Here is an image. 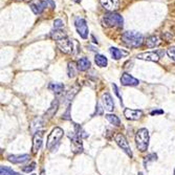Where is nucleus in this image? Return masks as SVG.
Returning <instances> with one entry per match:
<instances>
[{
    "label": "nucleus",
    "mask_w": 175,
    "mask_h": 175,
    "mask_svg": "<svg viewBox=\"0 0 175 175\" xmlns=\"http://www.w3.org/2000/svg\"><path fill=\"white\" fill-rule=\"evenodd\" d=\"M122 41L129 47H139L143 44L144 41V36L139 31H125L122 35Z\"/></svg>",
    "instance_id": "1"
},
{
    "label": "nucleus",
    "mask_w": 175,
    "mask_h": 175,
    "mask_svg": "<svg viewBox=\"0 0 175 175\" xmlns=\"http://www.w3.org/2000/svg\"><path fill=\"white\" fill-rule=\"evenodd\" d=\"M123 17L120 14L116 13H109L103 16L102 18V24L105 27H122L123 26Z\"/></svg>",
    "instance_id": "2"
},
{
    "label": "nucleus",
    "mask_w": 175,
    "mask_h": 175,
    "mask_svg": "<svg viewBox=\"0 0 175 175\" xmlns=\"http://www.w3.org/2000/svg\"><path fill=\"white\" fill-rule=\"evenodd\" d=\"M149 131L146 128L140 129L135 134V143L136 147L139 148L140 151L144 152L148 149L149 146Z\"/></svg>",
    "instance_id": "3"
},
{
    "label": "nucleus",
    "mask_w": 175,
    "mask_h": 175,
    "mask_svg": "<svg viewBox=\"0 0 175 175\" xmlns=\"http://www.w3.org/2000/svg\"><path fill=\"white\" fill-rule=\"evenodd\" d=\"M64 135V131L62 128L56 127L53 129V131L50 133V135L47 137V143H46V148L51 150L54 148V146L58 145L59 142L61 140V139Z\"/></svg>",
    "instance_id": "4"
},
{
    "label": "nucleus",
    "mask_w": 175,
    "mask_h": 175,
    "mask_svg": "<svg viewBox=\"0 0 175 175\" xmlns=\"http://www.w3.org/2000/svg\"><path fill=\"white\" fill-rule=\"evenodd\" d=\"M114 140H116L117 146H119L120 148H122V150L124 151L129 157H132L133 155L132 151H131V148H130V146H129V143L127 139L125 137V135H123L122 133H116V136H114Z\"/></svg>",
    "instance_id": "5"
},
{
    "label": "nucleus",
    "mask_w": 175,
    "mask_h": 175,
    "mask_svg": "<svg viewBox=\"0 0 175 175\" xmlns=\"http://www.w3.org/2000/svg\"><path fill=\"white\" fill-rule=\"evenodd\" d=\"M74 26L77 28V31L80 35L82 39H86L88 37V26L86 21L83 18H80V17H77L74 19Z\"/></svg>",
    "instance_id": "6"
},
{
    "label": "nucleus",
    "mask_w": 175,
    "mask_h": 175,
    "mask_svg": "<svg viewBox=\"0 0 175 175\" xmlns=\"http://www.w3.org/2000/svg\"><path fill=\"white\" fill-rule=\"evenodd\" d=\"M57 46L59 47V50L64 54H69L73 51V41L68 38L62 39L60 41H57Z\"/></svg>",
    "instance_id": "7"
},
{
    "label": "nucleus",
    "mask_w": 175,
    "mask_h": 175,
    "mask_svg": "<svg viewBox=\"0 0 175 175\" xmlns=\"http://www.w3.org/2000/svg\"><path fill=\"white\" fill-rule=\"evenodd\" d=\"M30 7L36 15H40L44 11V8L47 7V2L45 0H31Z\"/></svg>",
    "instance_id": "8"
},
{
    "label": "nucleus",
    "mask_w": 175,
    "mask_h": 175,
    "mask_svg": "<svg viewBox=\"0 0 175 175\" xmlns=\"http://www.w3.org/2000/svg\"><path fill=\"white\" fill-rule=\"evenodd\" d=\"M100 3L108 12L113 13L120 7L119 0H100Z\"/></svg>",
    "instance_id": "9"
},
{
    "label": "nucleus",
    "mask_w": 175,
    "mask_h": 175,
    "mask_svg": "<svg viewBox=\"0 0 175 175\" xmlns=\"http://www.w3.org/2000/svg\"><path fill=\"white\" fill-rule=\"evenodd\" d=\"M121 83L124 86H136L140 84V81L135 78H133L131 74L124 73L121 77Z\"/></svg>",
    "instance_id": "10"
},
{
    "label": "nucleus",
    "mask_w": 175,
    "mask_h": 175,
    "mask_svg": "<svg viewBox=\"0 0 175 175\" xmlns=\"http://www.w3.org/2000/svg\"><path fill=\"white\" fill-rule=\"evenodd\" d=\"M124 116H126L127 120L130 121H136L142 117L143 116V111L142 110H133V109H129L126 108L124 110Z\"/></svg>",
    "instance_id": "11"
},
{
    "label": "nucleus",
    "mask_w": 175,
    "mask_h": 175,
    "mask_svg": "<svg viewBox=\"0 0 175 175\" xmlns=\"http://www.w3.org/2000/svg\"><path fill=\"white\" fill-rule=\"evenodd\" d=\"M43 131H38L36 132V134L34 135L33 139V152L34 153H37L40 148L42 146V142H43Z\"/></svg>",
    "instance_id": "12"
},
{
    "label": "nucleus",
    "mask_w": 175,
    "mask_h": 175,
    "mask_svg": "<svg viewBox=\"0 0 175 175\" xmlns=\"http://www.w3.org/2000/svg\"><path fill=\"white\" fill-rule=\"evenodd\" d=\"M137 59L145 60V61H151V62H157L159 60V56L154 51H149V53H143L139 54L136 56Z\"/></svg>",
    "instance_id": "13"
},
{
    "label": "nucleus",
    "mask_w": 175,
    "mask_h": 175,
    "mask_svg": "<svg viewBox=\"0 0 175 175\" xmlns=\"http://www.w3.org/2000/svg\"><path fill=\"white\" fill-rule=\"evenodd\" d=\"M102 102H103V105H104V107H105L106 110L112 111L113 109H114L113 100H112V97H111V96L108 92H105L102 96Z\"/></svg>",
    "instance_id": "14"
},
{
    "label": "nucleus",
    "mask_w": 175,
    "mask_h": 175,
    "mask_svg": "<svg viewBox=\"0 0 175 175\" xmlns=\"http://www.w3.org/2000/svg\"><path fill=\"white\" fill-rule=\"evenodd\" d=\"M69 137L71 139V143H73V152H82V142L81 137H79L77 134H69Z\"/></svg>",
    "instance_id": "15"
},
{
    "label": "nucleus",
    "mask_w": 175,
    "mask_h": 175,
    "mask_svg": "<svg viewBox=\"0 0 175 175\" xmlns=\"http://www.w3.org/2000/svg\"><path fill=\"white\" fill-rule=\"evenodd\" d=\"M30 159V155L28 154H19V155H8L7 160L13 163H23L26 160Z\"/></svg>",
    "instance_id": "16"
},
{
    "label": "nucleus",
    "mask_w": 175,
    "mask_h": 175,
    "mask_svg": "<svg viewBox=\"0 0 175 175\" xmlns=\"http://www.w3.org/2000/svg\"><path fill=\"white\" fill-rule=\"evenodd\" d=\"M50 36L51 39L54 40V41H60V40H62V39L67 38L66 33H65L64 31H62V30H54V31H51Z\"/></svg>",
    "instance_id": "17"
},
{
    "label": "nucleus",
    "mask_w": 175,
    "mask_h": 175,
    "mask_svg": "<svg viewBox=\"0 0 175 175\" xmlns=\"http://www.w3.org/2000/svg\"><path fill=\"white\" fill-rule=\"evenodd\" d=\"M90 67V61L87 58H81L77 61V68L80 71H85Z\"/></svg>",
    "instance_id": "18"
},
{
    "label": "nucleus",
    "mask_w": 175,
    "mask_h": 175,
    "mask_svg": "<svg viewBox=\"0 0 175 175\" xmlns=\"http://www.w3.org/2000/svg\"><path fill=\"white\" fill-rule=\"evenodd\" d=\"M159 43H160V39L157 36H150L146 40V45L150 48L157 46V45H159Z\"/></svg>",
    "instance_id": "19"
},
{
    "label": "nucleus",
    "mask_w": 175,
    "mask_h": 175,
    "mask_svg": "<svg viewBox=\"0 0 175 175\" xmlns=\"http://www.w3.org/2000/svg\"><path fill=\"white\" fill-rule=\"evenodd\" d=\"M48 89L50 91H53L54 94H60L64 90V85L60 84V83H50V84L48 85Z\"/></svg>",
    "instance_id": "20"
},
{
    "label": "nucleus",
    "mask_w": 175,
    "mask_h": 175,
    "mask_svg": "<svg viewBox=\"0 0 175 175\" xmlns=\"http://www.w3.org/2000/svg\"><path fill=\"white\" fill-rule=\"evenodd\" d=\"M94 61H96V64L100 67H106L108 64V60L105 56L100 54H97L96 57H94Z\"/></svg>",
    "instance_id": "21"
},
{
    "label": "nucleus",
    "mask_w": 175,
    "mask_h": 175,
    "mask_svg": "<svg viewBox=\"0 0 175 175\" xmlns=\"http://www.w3.org/2000/svg\"><path fill=\"white\" fill-rule=\"evenodd\" d=\"M109 51H110L111 57H112L114 60L121 59L124 54H126V53H124V51H122L121 50H119V48H116V47H110L109 48Z\"/></svg>",
    "instance_id": "22"
},
{
    "label": "nucleus",
    "mask_w": 175,
    "mask_h": 175,
    "mask_svg": "<svg viewBox=\"0 0 175 175\" xmlns=\"http://www.w3.org/2000/svg\"><path fill=\"white\" fill-rule=\"evenodd\" d=\"M105 117L107 119V121L110 123V124H112L114 126H119L120 124H121V121H120V119L116 116V114L108 113V114H106Z\"/></svg>",
    "instance_id": "23"
},
{
    "label": "nucleus",
    "mask_w": 175,
    "mask_h": 175,
    "mask_svg": "<svg viewBox=\"0 0 175 175\" xmlns=\"http://www.w3.org/2000/svg\"><path fill=\"white\" fill-rule=\"evenodd\" d=\"M0 175H20V174L13 171L12 169L7 167V166H1L0 167Z\"/></svg>",
    "instance_id": "24"
},
{
    "label": "nucleus",
    "mask_w": 175,
    "mask_h": 175,
    "mask_svg": "<svg viewBox=\"0 0 175 175\" xmlns=\"http://www.w3.org/2000/svg\"><path fill=\"white\" fill-rule=\"evenodd\" d=\"M74 129H76V134H77V135H78L79 137H81V139H85V137L88 136V134L86 133L84 130H83L81 126L74 124Z\"/></svg>",
    "instance_id": "25"
},
{
    "label": "nucleus",
    "mask_w": 175,
    "mask_h": 175,
    "mask_svg": "<svg viewBox=\"0 0 175 175\" xmlns=\"http://www.w3.org/2000/svg\"><path fill=\"white\" fill-rule=\"evenodd\" d=\"M58 106H59L58 100H54V101L51 103L50 108L48 109V111H47V114H48V116H54V114L57 112V110H58Z\"/></svg>",
    "instance_id": "26"
},
{
    "label": "nucleus",
    "mask_w": 175,
    "mask_h": 175,
    "mask_svg": "<svg viewBox=\"0 0 175 175\" xmlns=\"http://www.w3.org/2000/svg\"><path fill=\"white\" fill-rule=\"evenodd\" d=\"M156 159H157V155H156L155 153L148 154V155L144 158V166H145V167H147V165H148L149 163L154 162V160H156Z\"/></svg>",
    "instance_id": "27"
},
{
    "label": "nucleus",
    "mask_w": 175,
    "mask_h": 175,
    "mask_svg": "<svg viewBox=\"0 0 175 175\" xmlns=\"http://www.w3.org/2000/svg\"><path fill=\"white\" fill-rule=\"evenodd\" d=\"M67 73L69 78H73L76 76V69H74V65L73 62H69L67 64Z\"/></svg>",
    "instance_id": "28"
},
{
    "label": "nucleus",
    "mask_w": 175,
    "mask_h": 175,
    "mask_svg": "<svg viewBox=\"0 0 175 175\" xmlns=\"http://www.w3.org/2000/svg\"><path fill=\"white\" fill-rule=\"evenodd\" d=\"M64 25V22L62 21L61 19H56L54 21V30H61Z\"/></svg>",
    "instance_id": "29"
},
{
    "label": "nucleus",
    "mask_w": 175,
    "mask_h": 175,
    "mask_svg": "<svg viewBox=\"0 0 175 175\" xmlns=\"http://www.w3.org/2000/svg\"><path fill=\"white\" fill-rule=\"evenodd\" d=\"M36 169V163H31L30 166H26V167L22 168V171L25 172V173H30V172L34 171Z\"/></svg>",
    "instance_id": "30"
},
{
    "label": "nucleus",
    "mask_w": 175,
    "mask_h": 175,
    "mask_svg": "<svg viewBox=\"0 0 175 175\" xmlns=\"http://www.w3.org/2000/svg\"><path fill=\"white\" fill-rule=\"evenodd\" d=\"M167 54L169 56V58H171L173 61H175V46H172L170 48H168Z\"/></svg>",
    "instance_id": "31"
},
{
    "label": "nucleus",
    "mask_w": 175,
    "mask_h": 175,
    "mask_svg": "<svg viewBox=\"0 0 175 175\" xmlns=\"http://www.w3.org/2000/svg\"><path fill=\"white\" fill-rule=\"evenodd\" d=\"M69 109H70V105L67 107L66 112H65V114L63 116V119H64V120H70V117H69Z\"/></svg>",
    "instance_id": "32"
},
{
    "label": "nucleus",
    "mask_w": 175,
    "mask_h": 175,
    "mask_svg": "<svg viewBox=\"0 0 175 175\" xmlns=\"http://www.w3.org/2000/svg\"><path fill=\"white\" fill-rule=\"evenodd\" d=\"M112 88H113V90H114V93L116 94L117 97H120V99H121V102H122V97H121V96H120V93H119V89H117V86H116V84H112Z\"/></svg>",
    "instance_id": "33"
},
{
    "label": "nucleus",
    "mask_w": 175,
    "mask_h": 175,
    "mask_svg": "<svg viewBox=\"0 0 175 175\" xmlns=\"http://www.w3.org/2000/svg\"><path fill=\"white\" fill-rule=\"evenodd\" d=\"M163 110H153L151 111V116H155V114H163Z\"/></svg>",
    "instance_id": "34"
},
{
    "label": "nucleus",
    "mask_w": 175,
    "mask_h": 175,
    "mask_svg": "<svg viewBox=\"0 0 175 175\" xmlns=\"http://www.w3.org/2000/svg\"><path fill=\"white\" fill-rule=\"evenodd\" d=\"M45 1L47 2V4H50V7H51V8H54V2L53 1V0H45Z\"/></svg>",
    "instance_id": "35"
},
{
    "label": "nucleus",
    "mask_w": 175,
    "mask_h": 175,
    "mask_svg": "<svg viewBox=\"0 0 175 175\" xmlns=\"http://www.w3.org/2000/svg\"><path fill=\"white\" fill-rule=\"evenodd\" d=\"M40 175H45V171H44V169H42V170H41V173H40Z\"/></svg>",
    "instance_id": "36"
},
{
    "label": "nucleus",
    "mask_w": 175,
    "mask_h": 175,
    "mask_svg": "<svg viewBox=\"0 0 175 175\" xmlns=\"http://www.w3.org/2000/svg\"><path fill=\"white\" fill-rule=\"evenodd\" d=\"M73 1H74V2H77V3H80V2L82 1V0H73Z\"/></svg>",
    "instance_id": "37"
},
{
    "label": "nucleus",
    "mask_w": 175,
    "mask_h": 175,
    "mask_svg": "<svg viewBox=\"0 0 175 175\" xmlns=\"http://www.w3.org/2000/svg\"><path fill=\"white\" fill-rule=\"evenodd\" d=\"M139 175H144V174H143L142 172H140V173H139Z\"/></svg>",
    "instance_id": "38"
},
{
    "label": "nucleus",
    "mask_w": 175,
    "mask_h": 175,
    "mask_svg": "<svg viewBox=\"0 0 175 175\" xmlns=\"http://www.w3.org/2000/svg\"><path fill=\"white\" fill-rule=\"evenodd\" d=\"M31 175H36V174H31Z\"/></svg>",
    "instance_id": "39"
},
{
    "label": "nucleus",
    "mask_w": 175,
    "mask_h": 175,
    "mask_svg": "<svg viewBox=\"0 0 175 175\" xmlns=\"http://www.w3.org/2000/svg\"><path fill=\"white\" fill-rule=\"evenodd\" d=\"M174 175H175V170H174Z\"/></svg>",
    "instance_id": "40"
}]
</instances>
